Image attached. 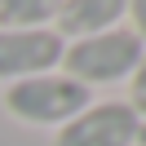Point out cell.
<instances>
[{"label": "cell", "instance_id": "1", "mask_svg": "<svg viewBox=\"0 0 146 146\" xmlns=\"http://www.w3.org/2000/svg\"><path fill=\"white\" fill-rule=\"evenodd\" d=\"M89 102H93V93L62 71H44V75H31V80L5 84V93H0V106L9 119L31 124V128H53V133L66 119H75Z\"/></svg>", "mask_w": 146, "mask_h": 146}, {"label": "cell", "instance_id": "2", "mask_svg": "<svg viewBox=\"0 0 146 146\" xmlns=\"http://www.w3.org/2000/svg\"><path fill=\"white\" fill-rule=\"evenodd\" d=\"M142 40L133 36L128 27H115V31H102V36H84V40H71L62 49V66L58 71L71 75L75 84L84 89H102V84H119L137 71L142 62Z\"/></svg>", "mask_w": 146, "mask_h": 146}, {"label": "cell", "instance_id": "3", "mask_svg": "<svg viewBox=\"0 0 146 146\" xmlns=\"http://www.w3.org/2000/svg\"><path fill=\"white\" fill-rule=\"evenodd\" d=\"M137 111L128 102H89L75 119L53 133V146H133L137 142Z\"/></svg>", "mask_w": 146, "mask_h": 146}, {"label": "cell", "instance_id": "4", "mask_svg": "<svg viewBox=\"0 0 146 146\" xmlns=\"http://www.w3.org/2000/svg\"><path fill=\"white\" fill-rule=\"evenodd\" d=\"M66 40L53 27L40 31H0V84H18L62 66Z\"/></svg>", "mask_w": 146, "mask_h": 146}, {"label": "cell", "instance_id": "5", "mask_svg": "<svg viewBox=\"0 0 146 146\" xmlns=\"http://www.w3.org/2000/svg\"><path fill=\"white\" fill-rule=\"evenodd\" d=\"M128 5L124 0H62L53 31L62 40H84V36H102V31L124 27Z\"/></svg>", "mask_w": 146, "mask_h": 146}, {"label": "cell", "instance_id": "6", "mask_svg": "<svg viewBox=\"0 0 146 146\" xmlns=\"http://www.w3.org/2000/svg\"><path fill=\"white\" fill-rule=\"evenodd\" d=\"M62 0H0V31H40L53 27Z\"/></svg>", "mask_w": 146, "mask_h": 146}, {"label": "cell", "instance_id": "7", "mask_svg": "<svg viewBox=\"0 0 146 146\" xmlns=\"http://www.w3.org/2000/svg\"><path fill=\"white\" fill-rule=\"evenodd\" d=\"M133 80V89H128V106L137 111V119H146V49H142V62H137V71L128 75Z\"/></svg>", "mask_w": 146, "mask_h": 146}, {"label": "cell", "instance_id": "8", "mask_svg": "<svg viewBox=\"0 0 146 146\" xmlns=\"http://www.w3.org/2000/svg\"><path fill=\"white\" fill-rule=\"evenodd\" d=\"M124 5H128V13H124V18H128V31L146 44V0H124Z\"/></svg>", "mask_w": 146, "mask_h": 146}, {"label": "cell", "instance_id": "9", "mask_svg": "<svg viewBox=\"0 0 146 146\" xmlns=\"http://www.w3.org/2000/svg\"><path fill=\"white\" fill-rule=\"evenodd\" d=\"M133 146H146V119L137 124V142H133Z\"/></svg>", "mask_w": 146, "mask_h": 146}]
</instances>
